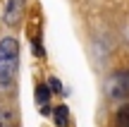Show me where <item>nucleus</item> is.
Masks as SVG:
<instances>
[{"instance_id": "obj_5", "label": "nucleus", "mask_w": 129, "mask_h": 127, "mask_svg": "<svg viewBox=\"0 0 129 127\" xmlns=\"http://www.w3.org/2000/svg\"><path fill=\"white\" fill-rule=\"evenodd\" d=\"M115 127H129V106H122L115 115Z\"/></svg>"}, {"instance_id": "obj_7", "label": "nucleus", "mask_w": 129, "mask_h": 127, "mask_svg": "<svg viewBox=\"0 0 129 127\" xmlns=\"http://www.w3.org/2000/svg\"><path fill=\"white\" fill-rule=\"evenodd\" d=\"M12 125H14V115H12V110L0 108V127H12Z\"/></svg>"}, {"instance_id": "obj_1", "label": "nucleus", "mask_w": 129, "mask_h": 127, "mask_svg": "<svg viewBox=\"0 0 129 127\" xmlns=\"http://www.w3.org/2000/svg\"><path fill=\"white\" fill-rule=\"evenodd\" d=\"M19 65V43L14 36H5L0 41V86H7L14 79Z\"/></svg>"}, {"instance_id": "obj_3", "label": "nucleus", "mask_w": 129, "mask_h": 127, "mask_svg": "<svg viewBox=\"0 0 129 127\" xmlns=\"http://www.w3.org/2000/svg\"><path fill=\"white\" fill-rule=\"evenodd\" d=\"M24 12H26V0H10L7 7H5V24L7 27H17L22 22Z\"/></svg>"}, {"instance_id": "obj_8", "label": "nucleus", "mask_w": 129, "mask_h": 127, "mask_svg": "<svg viewBox=\"0 0 129 127\" xmlns=\"http://www.w3.org/2000/svg\"><path fill=\"white\" fill-rule=\"evenodd\" d=\"M48 84H50V89L55 91V94H62V84H60V79H57V77H50V79H48Z\"/></svg>"}, {"instance_id": "obj_2", "label": "nucleus", "mask_w": 129, "mask_h": 127, "mask_svg": "<svg viewBox=\"0 0 129 127\" xmlns=\"http://www.w3.org/2000/svg\"><path fill=\"white\" fill-rule=\"evenodd\" d=\"M105 96L112 101L129 98V70H120L108 77L105 82Z\"/></svg>"}, {"instance_id": "obj_6", "label": "nucleus", "mask_w": 129, "mask_h": 127, "mask_svg": "<svg viewBox=\"0 0 129 127\" xmlns=\"http://www.w3.org/2000/svg\"><path fill=\"white\" fill-rule=\"evenodd\" d=\"M67 120H69L67 106H57V108H55V125L57 127H64V125H67Z\"/></svg>"}, {"instance_id": "obj_4", "label": "nucleus", "mask_w": 129, "mask_h": 127, "mask_svg": "<svg viewBox=\"0 0 129 127\" xmlns=\"http://www.w3.org/2000/svg\"><path fill=\"white\" fill-rule=\"evenodd\" d=\"M36 103H38V108H41L43 115L50 113V91H48V84H41L36 89Z\"/></svg>"}]
</instances>
